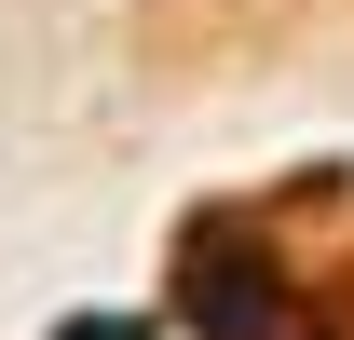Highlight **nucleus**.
I'll return each instance as SVG.
<instances>
[{"instance_id": "nucleus-1", "label": "nucleus", "mask_w": 354, "mask_h": 340, "mask_svg": "<svg viewBox=\"0 0 354 340\" xmlns=\"http://www.w3.org/2000/svg\"><path fill=\"white\" fill-rule=\"evenodd\" d=\"M177 299H191V327H205V340H327V327L300 313V286L259 258V232H232V218H205V232H191Z\"/></svg>"}, {"instance_id": "nucleus-2", "label": "nucleus", "mask_w": 354, "mask_h": 340, "mask_svg": "<svg viewBox=\"0 0 354 340\" xmlns=\"http://www.w3.org/2000/svg\"><path fill=\"white\" fill-rule=\"evenodd\" d=\"M55 340H136V327H123V313H82V327H55Z\"/></svg>"}]
</instances>
